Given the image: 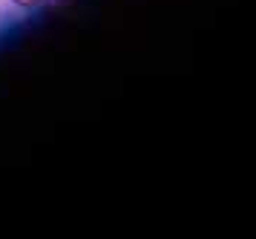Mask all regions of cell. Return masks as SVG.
Wrapping results in <instances>:
<instances>
[{"label":"cell","instance_id":"cell-1","mask_svg":"<svg viewBox=\"0 0 256 239\" xmlns=\"http://www.w3.org/2000/svg\"><path fill=\"white\" fill-rule=\"evenodd\" d=\"M12 3L18 6V9H38L44 0H12Z\"/></svg>","mask_w":256,"mask_h":239},{"label":"cell","instance_id":"cell-2","mask_svg":"<svg viewBox=\"0 0 256 239\" xmlns=\"http://www.w3.org/2000/svg\"><path fill=\"white\" fill-rule=\"evenodd\" d=\"M49 3H52V6H64V3H66V0H49Z\"/></svg>","mask_w":256,"mask_h":239}]
</instances>
